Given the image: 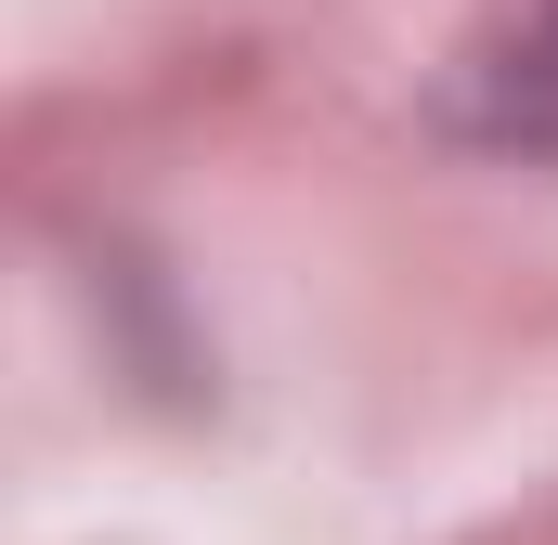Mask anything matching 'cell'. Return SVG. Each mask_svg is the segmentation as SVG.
Listing matches in <instances>:
<instances>
[{"label":"cell","mask_w":558,"mask_h":545,"mask_svg":"<svg viewBox=\"0 0 558 545\" xmlns=\"http://www.w3.org/2000/svg\"><path fill=\"white\" fill-rule=\"evenodd\" d=\"M468 143L494 156H558V0H520L468 65H454V105H441Z\"/></svg>","instance_id":"6da1fadb"}]
</instances>
